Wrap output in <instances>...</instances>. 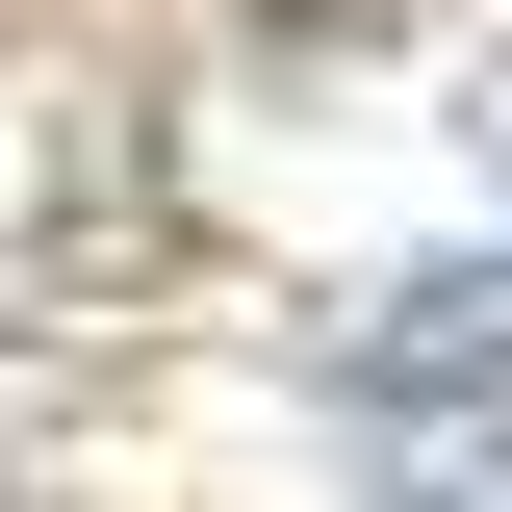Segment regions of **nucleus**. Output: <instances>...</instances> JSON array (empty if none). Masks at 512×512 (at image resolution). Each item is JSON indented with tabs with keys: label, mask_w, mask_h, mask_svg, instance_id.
<instances>
[{
	"label": "nucleus",
	"mask_w": 512,
	"mask_h": 512,
	"mask_svg": "<svg viewBox=\"0 0 512 512\" xmlns=\"http://www.w3.org/2000/svg\"><path fill=\"white\" fill-rule=\"evenodd\" d=\"M512 359V282H410V308H359V384H487Z\"/></svg>",
	"instance_id": "f257e3e1"
}]
</instances>
